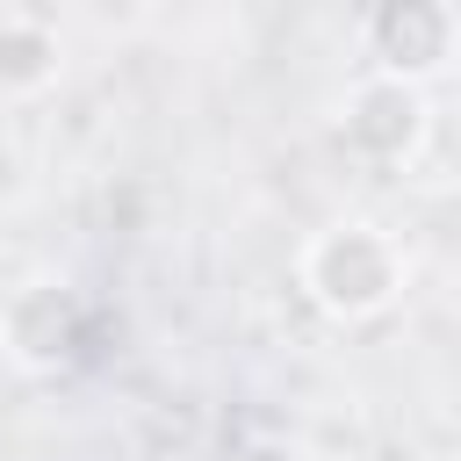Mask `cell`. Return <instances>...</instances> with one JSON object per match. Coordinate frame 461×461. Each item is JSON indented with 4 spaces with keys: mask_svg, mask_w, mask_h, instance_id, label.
Returning <instances> with one entry per match:
<instances>
[{
    "mask_svg": "<svg viewBox=\"0 0 461 461\" xmlns=\"http://www.w3.org/2000/svg\"><path fill=\"white\" fill-rule=\"evenodd\" d=\"M303 288L324 317L339 324H360V317H382L403 288V252L382 223H324L310 245H303Z\"/></svg>",
    "mask_w": 461,
    "mask_h": 461,
    "instance_id": "6da1fadb",
    "label": "cell"
},
{
    "mask_svg": "<svg viewBox=\"0 0 461 461\" xmlns=\"http://www.w3.org/2000/svg\"><path fill=\"white\" fill-rule=\"evenodd\" d=\"M454 36H461V14L447 0H382L367 14L375 79H396V86L425 94V79H439L454 65Z\"/></svg>",
    "mask_w": 461,
    "mask_h": 461,
    "instance_id": "7a4b0ae2",
    "label": "cell"
},
{
    "mask_svg": "<svg viewBox=\"0 0 461 461\" xmlns=\"http://www.w3.org/2000/svg\"><path fill=\"white\" fill-rule=\"evenodd\" d=\"M339 137H346L360 158H375V166L411 158L418 137H425V94H418V86H396V79H360V86L346 94Z\"/></svg>",
    "mask_w": 461,
    "mask_h": 461,
    "instance_id": "3957f363",
    "label": "cell"
},
{
    "mask_svg": "<svg viewBox=\"0 0 461 461\" xmlns=\"http://www.w3.org/2000/svg\"><path fill=\"white\" fill-rule=\"evenodd\" d=\"M7 346H14V360H29V367L72 360V346H79V303H72L65 288H50V281L22 288V295L7 303Z\"/></svg>",
    "mask_w": 461,
    "mask_h": 461,
    "instance_id": "277c9868",
    "label": "cell"
},
{
    "mask_svg": "<svg viewBox=\"0 0 461 461\" xmlns=\"http://www.w3.org/2000/svg\"><path fill=\"white\" fill-rule=\"evenodd\" d=\"M58 79V29L43 14H0V94H36Z\"/></svg>",
    "mask_w": 461,
    "mask_h": 461,
    "instance_id": "5b68a950",
    "label": "cell"
}]
</instances>
